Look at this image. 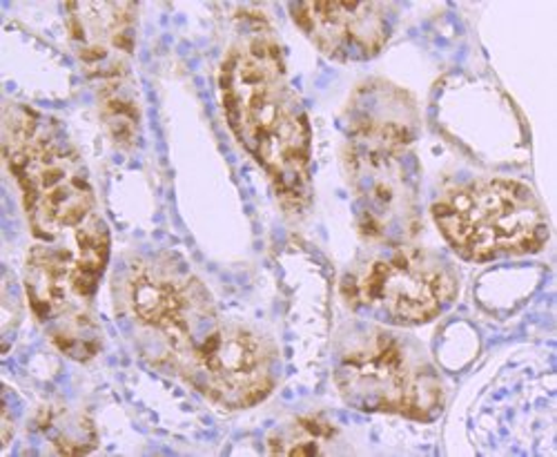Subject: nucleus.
<instances>
[{
	"label": "nucleus",
	"instance_id": "0eeeda50",
	"mask_svg": "<svg viewBox=\"0 0 557 457\" xmlns=\"http://www.w3.org/2000/svg\"><path fill=\"white\" fill-rule=\"evenodd\" d=\"M342 291L355 310L406 329L442 314L457 295V277L442 257L422 248L382 246L346 274Z\"/></svg>",
	"mask_w": 557,
	"mask_h": 457
},
{
	"label": "nucleus",
	"instance_id": "f03ea898",
	"mask_svg": "<svg viewBox=\"0 0 557 457\" xmlns=\"http://www.w3.org/2000/svg\"><path fill=\"white\" fill-rule=\"evenodd\" d=\"M219 85L232 132L270 176L278 201L306 212L312 201L310 123L274 36L250 27L230 48Z\"/></svg>",
	"mask_w": 557,
	"mask_h": 457
},
{
	"label": "nucleus",
	"instance_id": "1a4fd4ad",
	"mask_svg": "<svg viewBox=\"0 0 557 457\" xmlns=\"http://www.w3.org/2000/svg\"><path fill=\"white\" fill-rule=\"evenodd\" d=\"M290 14L319 52L342 63L375 59L393 32L384 3H293Z\"/></svg>",
	"mask_w": 557,
	"mask_h": 457
},
{
	"label": "nucleus",
	"instance_id": "9d476101",
	"mask_svg": "<svg viewBox=\"0 0 557 457\" xmlns=\"http://www.w3.org/2000/svg\"><path fill=\"white\" fill-rule=\"evenodd\" d=\"M136 3H67L70 40L85 72L99 85L129 78Z\"/></svg>",
	"mask_w": 557,
	"mask_h": 457
},
{
	"label": "nucleus",
	"instance_id": "423d86ee",
	"mask_svg": "<svg viewBox=\"0 0 557 457\" xmlns=\"http://www.w3.org/2000/svg\"><path fill=\"white\" fill-rule=\"evenodd\" d=\"M127 306L144 326L148 355L174 373L221 319L208 288L170 255L144 259L129 270Z\"/></svg>",
	"mask_w": 557,
	"mask_h": 457
},
{
	"label": "nucleus",
	"instance_id": "7ed1b4c3",
	"mask_svg": "<svg viewBox=\"0 0 557 457\" xmlns=\"http://www.w3.org/2000/svg\"><path fill=\"white\" fill-rule=\"evenodd\" d=\"M3 146L34 237L72 248L83 227L99 214L87 170L61 127L14 106L5 110Z\"/></svg>",
	"mask_w": 557,
	"mask_h": 457
},
{
	"label": "nucleus",
	"instance_id": "f8f14e48",
	"mask_svg": "<svg viewBox=\"0 0 557 457\" xmlns=\"http://www.w3.org/2000/svg\"><path fill=\"white\" fill-rule=\"evenodd\" d=\"M99 103L114 144L121 148L134 146L138 129H141V108H138L132 76L99 85Z\"/></svg>",
	"mask_w": 557,
	"mask_h": 457
},
{
	"label": "nucleus",
	"instance_id": "20e7f679",
	"mask_svg": "<svg viewBox=\"0 0 557 457\" xmlns=\"http://www.w3.org/2000/svg\"><path fill=\"white\" fill-rule=\"evenodd\" d=\"M335 382L344 402L366 413L431 422L444 406V384L426 355L384 329H361L344 344Z\"/></svg>",
	"mask_w": 557,
	"mask_h": 457
},
{
	"label": "nucleus",
	"instance_id": "9b49d317",
	"mask_svg": "<svg viewBox=\"0 0 557 457\" xmlns=\"http://www.w3.org/2000/svg\"><path fill=\"white\" fill-rule=\"evenodd\" d=\"M339 450V431L333 422L319 416L297 418L278 427L268 437L270 455L286 457H317Z\"/></svg>",
	"mask_w": 557,
	"mask_h": 457
},
{
	"label": "nucleus",
	"instance_id": "39448f33",
	"mask_svg": "<svg viewBox=\"0 0 557 457\" xmlns=\"http://www.w3.org/2000/svg\"><path fill=\"white\" fill-rule=\"evenodd\" d=\"M446 244L467 261H495L542 250L546 214L533 190L513 178H486L446 193L433 206Z\"/></svg>",
	"mask_w": 557,
	"mask_h": 457
},
{
	"label": "nucleus",
	"instance_id": "f257e3e1",
	"mask_svg": "<svg viewBox=\"0 0 557 457\" xmlns=\"http://www.w3.org/2000/svg\"><path fill=\"white\" fill-rule=\"evenodd\" d=\"M414 139L417 110L406 91L384 81L355 91L346 112L344 165L359 233L384 248L410 244L422 227Z\"/></svg>",
	"mask_w": 557,
	"mask_h": 457
},
{
	"label": "nucleus",
	"instance_id": "6e6552de",
	"mask_svg": "<svg viewBox=\"0 0 557 457\" xmlns=\"http://www.w3.org/2000/svg\"><path fill=\"white\" fill-rule=\"evenodd\" d=\"M176 375L223 408H250L274 386V348L257 333L219 319Z\"/></svg>",
	"mask_w": 557,
	"mask_h": 457
}]
</instances>
